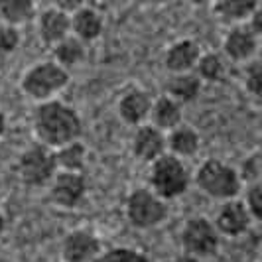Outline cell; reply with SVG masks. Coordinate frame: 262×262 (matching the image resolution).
Segmentation results:
<instances>
[{
    "label": "cell",
    "mask_w": 262,
    "mask_h": 262,
    "mask_svg": "<svg viewBox=\"0 0 262 262\" xmlns=\"http://www.w3.org/2000/svg\"><path fill=\"white\" fill-rule=\"evenodd\" d=\"M69 18H71V34L77 39H81L83 43H89V41L101 38L103 30H105L103 16L91 6L79 8L77 12H73Z\"/></svg>",
    "instance_id": "9a60e30c"
},
{
    "label": "cell",
    "mask_w": 262,
    "mask_h": 262,
    "mask_svg": "<svg viewBox=\"0 0 262 262\" xmlns=\"http://www.w3.org/2000/svg\"><path fill=\"white\" fill-rule=\"evenodd\" d=\"M150 184L152 191L164 201L184 195L189 187V173L185 170L182 158L164 154L154 160L150 168Z\"/></svg>",
    "instance_id": "3957f363"
},
{
    "label": "cell",
    "mask_w": 262,
    "mask_h": 262,
    "mask_svg": "<svg viewBox=\"0 0 262 262\" xmlns=\"http://www.w3.org/2000/svg\"><path fill=\"white\" fill-rule=\"evenodd\" d=\"M173 262H201V258H197V256H191V254H182V256H176Z\"/></svg>",
    "instance_id": "4dcf8cb0"
},
{
    "label": "cell",
    "mask_w": 262,
    "mask_h": 262,
    "mask_svg": "<svg viewBox=\"0 0 262 262\" xmlns=\"http://www.w3.org/2000/svg\"><path fill=\"white\" fill-rule=\"evenodd\" d=\"M53 48V57H55V63H59L61 67H73L77 66L79 61L83 59L85 55V43L77 39L73 34H69L67 38H63L61 41H57Z\"/></svg>",
    "instance_id": "603a6c76"
},
{
    "label": "cell",
    "mask_w": 262,
    "mask_h": 262,
    "mask_svg": "<svg viewBox=\"0 0 262 262\" xmlns=\"http://www.w3.org/2000/svg\"><path fill=\"white\" fill-rule=\"evenodd\" d=\"M215 14L231 24H243L254 10H258V0H211Z\"/></svg>",
    "instance_id": "ac0fdd59"
},
{
    "label": "cell",
    "mask_w": 262,
    "mask_h": 262,
    "mask_svg": "<svg viewBox=\"0 0 262 262\" xmlns=\"http://www.w3.org/2000/svg\"><path fill=\"white\" fill-rule=\"evenodd\" d=\"M20 46V32L12 24L0 20V57H6L18 50Z\"/></svg>",
    "instance_id": "484cf974"
},
{
    "label": "cell",
    "mask_w": 262,
    "mask_h": 262,
    "mask_svg": "<svg viewBox=\"0 0 262 262\" xmlns=\"http://www.w3.org/2000/svg\"><path fill=\"white\" fill-rule=\"evenodd\" d=\"M93 262H150V258L144 252L134 249H126V247H118V249L101 250L99 256Z\"/></svg>",
    "instance_id": "d4e9b609"
},
{
    "label": "cell",
    "mask_w": 262,
    "mask_h": 262,
    "mask_svg": "<svg viewBox=\"0 0 262 262\" xmlns=\"http://www.w3.org/2000/svg\"><path fill=\"white\" fill-rule=\"evenodd\" d=\"M67 83H69V73L66 67H61L55 61H41L32 66L24 73L20 87L30 99L48 101L55 93L61 91Z\"/></svg>",
    "instance_id": "277c9868"
},
{
    "label": "cell",
    "mask_w": 262,
    "mask_h": 262,
    "mask_svg": "<svg viewBox=\"0 0 262 262\" xmlns=\"http://www.w3.org/2000/svg\"><path fill=\"white\" fill-rule=\"evenodd\" d=\"M138 2H150V0H138Z\"/></svg>",
    "instance_id": "e575fe53"
},
{
    "label": "cell",
    "mask_w": 262,
    "mask_h": 262,
    "mask_svg": "<svg viewBox=\"0 0 262 262\" xmlns=\"http://www.w3.org/2000/svg\"><path fill=\"white\" fill-rule=\"evenodd\" d=\"M193 6H205V4H211V0H189Z\"/></svg>",
    "instance_id": "d6a6232c"
},
{
    "label": "cell",
    "mask_w": 262,
    "mask_h": 262,
    "mask_svg": "<svg viewBox=\"0 0 262 262\" xmlns=\"http://www.w3.org/2000/svg\"><path fill=\"white\" fill-rule=\"evenodd\" d=\"M201 91V79L197 77L195 73L185 71V73H173V77L168 83V97H171L173 101H178L180 105L184 103H191L199 97Z\"/></svg>",
    "instance_id": "ffe728a7"
},
{
    "label": "cell",
    "mask_w": 262,
    "mask_h": 262,
    "mask_svg": "<svg viewBox=\"0 0 262 262\" xmlns=\"http://www.w3.org/2000/svg\"><path fill=\"white\" fill-rule=\"evenodd\" d=\"M199 55H201V50L193 39H178L168 48L164 63L171 73H185V71H191L195 67Z\"/></svg>",
    "instance_id": "5bb4252c"
},
{
    "label": "cell",
    "mask_w": 262,
    "mask_h": 262,
    "mask_svg": "<svg viewBox=\"0 0 262 262\" xmlns=\"http://www.w3.org/2000/svg\"><path fill=\"white\" fill-rule=\"evenodd\" d=\"M99 252H101V241L87 229L71 231L61 245L63 262H93L99 256Z\"/></svg>",
    "instance_id": "9c48e42d"
},
{
    "label": "cell",
    "mask_w": 262,
    "mask_h": 262,
    "mask_svg": "<svg viewBox=\"0 0 262 262\" xmlns=\"http://www.w3.org/2000/svg\"><path fill=\"white\" fill-rule=\"evenodd\" d=\"M57 171L55 166V154L50 146L32 144L22 152L18 160V173L20 180L30 187H39L52 182V178Z\"/></svg>",
    "instance_id": "5b68a950"
},
{
    "label": "cell",
    "mask_w": 262,
    "mask_h": 262,
    "mask_svg": "<svg viewBox=\"0 0 262 262\" xmlns=\"http://www.w3.org/2000/svg\"><path fill=\"white\" fill-rule=\"evenodd\" d=\"M182 245H184L185 252L191 256H197V258L211 256L219 249V233L209 219L195 217L184 225Z\"/></svg>",
    "instance_id": "52a82bcc"
},
{
    "label": "cell",
    "mask_w": 262,
    "mask_h": 262,
    "mask_svg": "<svg viewBox=\"0 0 262 262\" xmlns=\"http://www.w3.org/2000/svg\"><path fill=\"white\" fill-rule=\"evenodd\" d=\"M195 184L203 193L223 201L235 199L241 191L238 171L217 158H209L199 166L195 173Z\"/></svg>",
    "instance_id": "7a4b0ae2"
},
{
    "label": "cell",
    "mask_w": 262,
    "mask_h": 262,
    "mask_svg": "<svg viewBox=\"0 0 262 262\" xmlns=\"http://www.w3.org/2000/svg\"><path fill=\"white\" fill-rule=\"evenodd\" d=\"M150 117L154 126L160 130H171L178 124H182V105L178 101H173L171 97H160L152 103L150 108Z\"/></svg>",
    "instance_id": "e0dca14e"
},
{
    "label": "cell",
    "mask_w": 262,
    "mask_h": 262,
    "mask_svg": "<svg viewBox=\"0 0 262 262\" xmlns=\"http://www.w3.org/2000/svg\"><path fill=\"white\" fill-rule=\"evenodd\" d=\"M87 193V182L81 171H55L52 178L50 195L52 201L59 207H77Z\"/></svg>",
    "instance_id": "ba28073f"
},
{
    "label": "cell",
    "mask_w": 262,
    "mask_h": 262,
    "mask_svg": "<svg viewBox=\"0 0 262 262\" xmlns=\"http://www.w3.org/2000/svg\"><path fill=\"white\" fill-rule=\"evenodd\" d=\"M245 207L249 211V215L254 221L262 219V187L258 182L250 184V187L247 189V197H245Z\"/></svg>",
    "instance_id": "4316f807"
},
{
    "label": "cell",
    "mask_w": 262,
    "mask_h": 262,
    "mask_svg": "<svg viewBox=\"0 0 262 262\" xmlns=\"http://www.w3.org/2000/svg\"><path fill=\"white\" fill-rule=\"evenodd\" d=\"M36 18V0H0V20L22 26Z\"/></svg>",
    "instance_id": "44dd1931"
},
{
    "label": "cell",
    "mask_w": 262,
    "mask_h": 262,
    "mask_svg": "<svg viewBox=\"0 0 262 262\" xmlns=\"http://www.w3.org/2000/svg\"><path fill=\"white\" fill-rule=\"evenodd\" d=\"M38 34L43 43L55 46L71 34V18L69 14L57 10L55 6L43 10L38 16Z\"/></svg>",
    "instance_id": "4fadbf2b"
},
{
    "label": "cell",
    "mask_w": 262,
    "mask_h": 262,
    "mask_svg": "<svg viewBox=\"0 0 262 262\" xmlns=\"http://www.w3.org/2000/svg\"><path fill=\"white\" fill-rule=\"evenodd\" d=\"M6 132V117H4V113H0V136Z\"/></svg>",
    "instance_id": "1f68e13d"
},
{
    "label": "cell",
    "mask_w": 262,
    "mask_h": 262,
    "mask_svg": "<svg viewBox=\"0 0 262 262\" xmlns=\"http://www.w3.org/2000/svg\"><path fill=\"white\" fill-rule=\"evenodd\" d=\"M34 132L41 144L57 148L71 140H79L83 124L73 106L61 101H39L34 111Z\"/></svg>",
    "instance_id": "6da1fadb"
},
{
    "label": "cell",
    "mask_w": 262,
    "mask_h": 262,
    "mask_svg": "<svg viewBox=\"0 0 262 262\" xmlns=\"http://www.w3.org/2000/svg\"><path fill=\"white\" fill-rule=\"evenodd\" d=\"M4 217H2V215H0V235H2V231H4Z\"/></svg>",
    "instance_id": "836d02e7"
},
{
    "label": "cell",
    "mask_w": 262,
    "mask_h": 262,
    "mask_svg": "<svg viewBox=\"0 0 262 262\" xmlns=\"http://www.w3.org/2000/svg\"><path fill=\"white\" fill-rule=\"evenodd\" d=\"M245 87L250 95L258 97L262 89V67L258 59L249 61V66L245 67Z\"/></svg>",
    "instance_id": "83f0119b"
},
{
    "label": "cell",
    "mask_w": 262,
    "mask_h": 262,
    "mask_svg": "<svg viewBox=\"0 0 262 262\" xmlns=\"http://www.w3.org/2000/svg\"><path fill=\"white\" fill-rule=\"evenodd\" d=\"M55 166L61 171H81L87 160V148L79 140H71L67 144L55 148Z\"/></svg>",
    "instance_id": "7402d4cb"
},
{
    "label": "cell",
    "mask_w": 262,
    "mask_h": 262,
    "mask_svg": "<svg viewBox=\"0 0 262 262\" xmlns=\"http://www.w3.org/2000/svg\"><path fill=\"white\" fill-rule=\"evenodd\" d=\"M195 75L201 81H221L225 73V63H223V57L219 53H203L199 55L195 63Z\"/></svg>",
    "instance_id": "cb8c5ba5"
},
{
    "label": "cell",
    "mask_w": 262,
    "mask_h": 262,
    "mask_svg": "<svg viewBox=\"0 0 262 262\" xmlns=\"http://www.w3.org/2000/svg\"><path fill=\"white\" fill-rule=\"evenodd\" d=\"M150 108H152V99L148 97V93L140 89H130L126 91L120 101H118V115L126 124H142L146 118L150 117Z\"/></svg>",
    "instance_id": "2e32d148"
},
{
    "label": "cell",
    "mask_w": 262,
    "mask_h": 262,
    "mask_svg": "<svg viewBox=\"0 0 262 262\" xmlns=\"http://www.w3.org/2000/svg\"><path fill=\"white\" fill-rule=\"evenodd\" d=\"M166 146L178 158L195 156V152L199 150V134L191 126L178 124L176 128L170 130V136L166 138Z\"/></svg>",
    "instance_id": "d6986e66"
},
{
    "label": "cell",
    "mask_w": 262,
    "mask_h": 262,
    "mask_svg": "<svg viewBox=\"0 0 262 262\" xmlns=\"http://www.w3.org/2000/svg\"><path fill=\"white\" fill-rule=\"evenodd\" d=\"M53 6H55L57 10H61V12H66L71 16L73 12H77L79 8L85 6V0H53Z\"/></svg>",
    "instance_id": "f546056e"
},
{
    "label": "cell",
    "mask_w": 262,
    "mask_h": 262,
    "mask_svg": "<svg viewBox=\"0 0 262 262\" xmlns=\"http://www.w3.org/2000/svg\"><path fill=\"white\" fill-rule=\"evenodd\" d=\"M250 223H252V217L249 215L245 203L236 199H229L221 205V209L217 213L215 229L217 233L225 236H241L249 231Z\"/></svg>",
    "instance_id": "8fae6325"
},
{
    "label": "cell",
    "mask_w": 262,
    "mask_h": 262,
    "mask_svg": "<svg viewBox=\"0 0 262 262\" xmlns=\"http://www.w3.org/2000/svg\"><path fill=\"white\" fill-rule=\"evenodd\" d=\"M168 207L152 189H136L126 199V219L136 229H152L166 221Z\"/></svg>",
    "instance_id": "8992f818"
},
{
    "label": "cell",
    "mask_w": 262,
    "mask_h": 262,
    "mask_svg": "<svg viewBox=\"0 0 262 262\" xmlns=\"http://www.w3.org/2000/svg\"><path fill=\"white\" fill-rule=\"evenodd\" d=\"M166 136L154 124H142L136 128L132 138V152L138 160L152 164L154 160L166 154Z\"/></svg>",
    "instance_id": "7c38bea8"
},
{
    "label": "cell",
    "mask_w": 262,
    "mask_h": 262,
    "mask_svg": "<svg viewBox=\"0 0 262 262\" xmlns=\"http://www.w3.org/2000/svg\"><path fill=\"white\" fill-rule=\"evenodd\" d=\"M258 38L245 22L231 28L223 39V52L233 61H250L258 50Z\"/></svg>",
    "instance_id": "30bf717a"
},
{
    "label": "cell",
    "mask_w": 262,
    "mask_h": 262,
    "mask_svg": "<svg viewBox=\"0 0 262 262\" xmlns=\"http://www.w3.org/2000/svg\"><path fill=\"white\" fill-rule=\"evenodd\" d=\"M238 178H241V182L247 180L250 184L258 182V178H260V154H258V152H254V154L249 156L247 160H243Z\"/></svg>",
    "instance_id": "f1b7e54d"
}]
</instances>
